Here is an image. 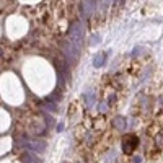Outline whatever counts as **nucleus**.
Listing matches in <instances>:
<instances>
[{"mask_svg":"<svg viewBox=\"0 0 163 163\" xmlns=\"http://www.w3.org/2000/svg\"><path fill=\"white\" fill-rule=\"evenodd\" d=\"M139 144H140V140H139V137L136 136V134H126V136L122 137V140H121L122 152L126 155H132L134 152L137 150Z\"/></svg>","mask_w":163,"mask_h":163,"instance_id":"f257e3e1","label":"nucleus"}]
</instances>
